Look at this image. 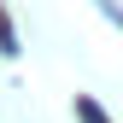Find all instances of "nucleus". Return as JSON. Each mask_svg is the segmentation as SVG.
Listing matches in <instances>:
<instances>
[{"label":"nucleus","instance_id":"f257e3e1","mask_svg":"<svg viewBox=\"0 0 123 123\" xmlns=\"http://www.w3.org/2000/svg\"><path fill=\"white\" fill-rule=\"evenodd\" d=\"M0 53H6V59H18V29H12L6 12H0Z\"/></svg>","mask_w":123,"mask_h":123},{"label":"nucleus","instance_id":"f03ea898","mask_svg":"<svg viewBox=\"0 0 123 123\" xmlns=\"http://www.w3.org/2000/svg\"><path fill=\"white\" fill-rule=\"evenodd\" d=\"M76 117H82V123H111V117L94 105V100H76Z\"/></svg>","mask_w":123,"mask_h":123}]
</instances>
